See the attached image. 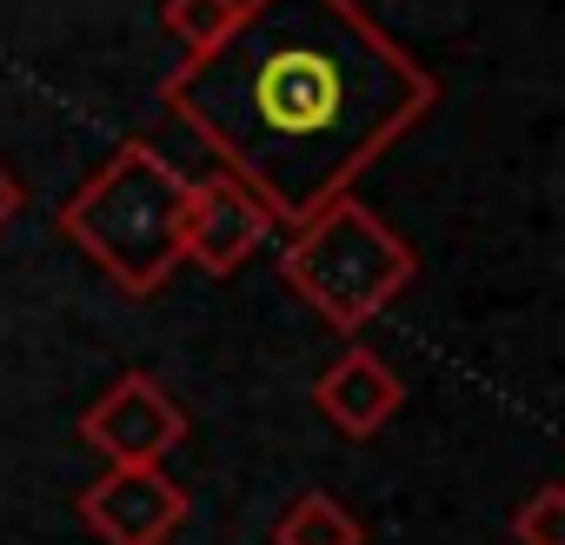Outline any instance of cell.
<instances>
[{
    "label": "cell",
    "mask_w": 565,
    "mask_h": 545,
    "mask_svg": "<svg viewBox=\"0 0 565 545\" xmlns=\"http://www.w3.org/2000/svg\"><path fill=\"white\" fill-rule=\"evenodd\" d=\"M433 94V74L353 0H239L233 34L186 61L160 107L226 160L273 226H300L347 200Z\"/></svg>",
    "instance_id": "6da1fadb"
},
{
    "label": "cell",
    "mask_w": 565,
    "mask_h": 545,
    "mask_svg": "<svg viewBox=\"0 0 565 545\" xmlns=\"http://www.w3.org/2000/svg\"><path fill=\"white\" fill-rule=\"evenodd\" d=\"M180 213H186V173L160 147L120 140L107 153V167L61 206V233L107 272L120 293L147 300L186 259L180 253Z\"/></svg>",
    "instance_id": "7a4b0ae2"
},
{
    "label": "cell",
    "mask_w": 565,
    "mask_h": 545,
    "mask_svg": "<svg viewBox=\"0 0 565 545\" xmlns=\"http://www.w3.org/2000/svg\"><path fill=\"white\" fill-rule=\"evenodd\" d=\"M279 272L320 320H333L340 333H360L419 280V253L366 200L347 193L294 226V239L279 246Z\"/></svg>",
    "instance_id": "3957f363"
},
{
    "label": "cell",
    "mask_w": 565,
    "mask_h": 545,
    "mask_svg": "<svg viewBox=\"0 0 565 545\" xmlns=\"http://www.w3.org/2000/svg\"><path fill=\"white\" fill-rule=\"evenodd\" d=\"M81 439L107 459V466H160L180 439H186V413L180 399L147 380V373H120L87 413H81Z\"/></svg>",
    "instance_id": "277c9868"
},
{
    "label": "cell",
    "mask_w": 565,
    "mask_h": 545,
    "mask_svg": "<svg viewBox=\"0 0 565 545\" xmlns=\"http://www.w3.org/2000/svg\"><path fill=\"white\" fill-rule=\"evenodd\" d=\"M81 519L107 545H167L186 525V492L160 466H107L81 492Z\"/></svg>",
    "instance_id": "5b68a950"
},
{
    "label": "cell",
    "mask_w": 565,
    "mask_h": 545,
    "mask_svg": "<svg viewBox=\"0 0 565 545\" xmlns=\"http://www.w3.org/2000/svg\"><path fill=\"white\" fill-rule=\"evenodd\" d=\"M273 233V213L233 180V173H206L186 180V213H180V253L206 272H233L259 253V239Z\"/></svg>",
    "instance_id": "8992f818"
},
{
    "label": "cell",
    "mask_w": 565,
    "mask_h": 545,
    "mask_svg": "<svg viewBox=\"0 0 565 545\" xmlns=\"http://www.w3.org/2000/svg\"><path fill=\"white\" fill-rule=\"evenodd\" d=\"M399 399H406L399 373H393L380 353H366V346L340 353V360L313 380V406H320V419L340 426L347 439H373V432L399 413Z\"/></svg>",
    "instance_id": "52a82bcc"
},
{
    "label": "cell",
    "mask_w": 565,
    "mask_h": 545,
    "mask_svg": "<svg viewBox=\"0 0 565 545\" xmlns=\"http://www.w3.org/2000/svg\"><path fill=\"white\" fill-rule=\"evenodd\" d=\"M273 545H366V525L333 492H300L273 525Z\"/></svg>",
    "instance_id": "ba28073f"
},
{
    "label": "cell",
    "mask_w": 565,
    "mask_h": 545,
    "mask_svg": "<svg viewBox=\"0 0 565 545\" xmlns=\"http://www.w3.org/2000/svg\"><path fill=\"white\" fill-rule=\"evenodd\" d=\"M239 21V0H167L160 8V28L186 47V61H200L206 47H220Z\"/></svg>",
    "instance_id": "9c48e42d"
},
{
    "label": "cell",
    "mask_w": 565,
    "mask_h": 545,
    "mask_svg": "<svg viewBox=\"0 0 565 545\" xmlns=\"http://www.w3.org/2000/svg\"><path fill=\"white\" fill-rule=\"evenodd\" d=\"M512 538L519 545H565V485H539L512 512Z\"/></svg>",
    "instance_id": "30bf717a"
},
{
    "label": "cell",
    "mask_w": 565,
    "mask_h": 545,
    "mask_svg": "<svg viewBox=\"0 0 565 545\" xmlns=\"http://www.w3.org/2000/svg\"><path fill=\"white\" fill-rule=\"evenodd\" d=\"M21 213V180H14V167L8 160H0V226H8Z\"/></svg>",
    "instance_id": "8fae6325"
}]
</instances>
